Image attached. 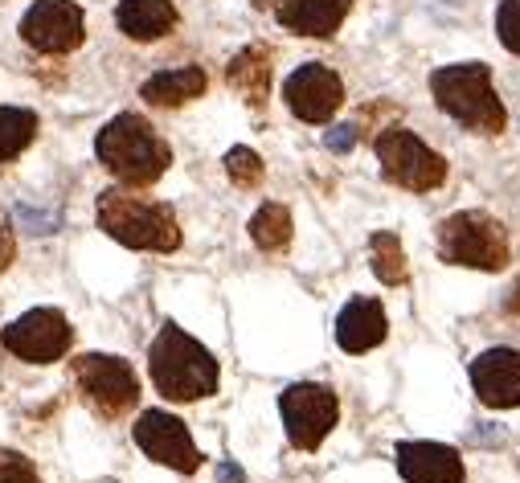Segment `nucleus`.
Masks as SVG:
<instances>
[{"instance_id": "1", "label": "nucleus", "mask_w": 520, "mask_h": 483, "mask_svg": "<svg viewBox=\"0 0 520 483\" xmlns=\"http://www.w3.org/2000/svg\"><path fill=\"white\" fill-rule=\"evenodd\" d=\"M148 373L168 402H201L209 393H218L222 381L213 353L177 324H164L160 336L152 340Z\"/></svg>"}, {"instance_id": "2", "label": "nucleus", "mask_w": 520, "mask_h": 483, "mask_svg": "<svg viewBox=\"0 0 520 483\" xmlns=\"http://www.w3.org/2000/svg\"><path fill=\"white\" fill-rule=\"evenodd\" d=\"M95 152H99V160H103V168L111 172V177L123 181V185H132V189L156 185L168 172V164H172L168 144L156 136V127L136 111L115 115L99 131Z\"/></svg>"}, {"instance_id": "3", "label": "nucleus", "mask_w": 520, "mask_h": 483, "mask_svg": "<svg viewBox=\"0 0 520 483\" xmlns=\"http://www.w3.org/2000/svg\"><path fill=\"white\" fill-rule=\"evenodd\" d=\"M430 95H435V103L467 131L500 136L508 123V111L492 86V70L484 62H459V66L435 70L430 74Z\"/></svg>"}, {"instance_id": "4", "label": "nucleus", "mask_w": 520, "mask_h": 483, "mask_svg": "<svg viewBox=\"0 0 520 483\" xmlns=\"http://www.w3.org/2000/svg\"><path fill=\"white\" fill-rule=\"evenodd\" d=\"M99 226L107 238L132 246V250H177L181 246V226L177 213H172L164 201H148L123 189H107L99 197Z\"/></svg>"}, {"instance_id": "5", "label": "nucleus", "mask_w": 520, "mask_h": 483, "mask_svg": "<svg viewBox=\"0 0 520 483\" xmlns=\"http://www.w3.org/2000/svg\"><path fill=\"white\" fill-rule=\"evenodd\" d=\"M439 254L451 267L504 271L508 267V230L484 209L451 213L439 226Z\"/></svg>"}, {"instance_id": "6", "label": "nucleus", "mask_w": 520, "mask_h": 483, "mask_svg": "<svg viewBox=\"0 0 520 483\" xmlns=\"http://www.w3.org/2000/svg\"><path fill=\"white\" fill-rule=\"evenodd\" d=\"M373 148H377L381 177L394 181L398 189L430 193V189H439L447 181V160L430 144H422L406 127H385Z\"/></svg>"}, {"instance_id": "7", "label": "nucleus", "mask_w": 520, "mask_h": 483, "mask_svg": "<svg viewBox=\"0 0 520 483\" xmlns=\"http://www.w3.org/2000/svg\"><path fill=\"white\" fill-rule=\"evenodd\" d=\"M74 381L82 389V398L103 418H119L140 402V377L123 357L82 353V357H74Z\"/></svg>"}, {"instance_id": "8", "label": "nucleus", "mask_w": 520, "mask_h": 483, "mask_svg": "<svg viewBox=\"0 0 520 483\" xmlns=\"http://www.w3.org/2000/svg\"><path fill=\"white\" fill-rule=\"evenodd\" d=\"M279 414H283V426H287V438L291 447L299 451H316L324 438L332 434L336 418H340V402L328 385H291L283 389L279 398Z\"/></svg>"}, {"instance_id": "9", "label": "nucleus", "mask_w": 520, "mask_h": 483, "mask_svg": "<svg viewBox=\"0 0 520 483\" xmlns=\"http://www.w3.org/2000/svg\"><path fill=\"white\" fill-rule=\"evenodd\" d=\"M70 340H74V328H70V320L58 312V307H33V312L13 320L9 328H0V344H5L13 357L29 361V365L62 361Z\"/></svg>"}, {"instance_id": "10", "label": "nucleus", "mask_w": 520, "mask_h": 483, "mask_svg": "<svg viewBox=\"0 0 520 483\" xmlns=\"http://www.w3.org/2000/svg\"><path fill=\"white\" fill-rule=\"evenodd\" d=\"M21 37L37 54H70L86 37V17L74 0H33L21 17Z\"/></svg>"}, {"instance_id": "11", "label": "nucleus", "mask_w": 520, "mask_h": 483, "mask_svg": "<svg viewBox=\"0 0 520 483\" xmlns=\"http://www.w3.org/2000/svg\"><path fill=\"white\" fill-rule=\"evenodd\" d=\"M136 447L160 463V467H172V471H181V475H193L201 467V451L193 447V438L185 430V422L177 414H168V410H144L136 418Z\"/></svg>"}, {"instance_id": "12", "label": "nucleus", "mask_w": 520, "mask_h": 483, "mask_svg": "<svg viewBox=\"0 0 520 483\" xmlns=\"http://www.w3.org/2000/svg\"><path fill=\"white\" fill-rule=\"evenodd\" d=\"M283 99H287V107H291L295 119H303V123H328L340 111V103H344V82L324 62H303L299 70L287 74Z\"/></svg>"}, {"instance_id": "13", "label": "nucleus", "mask_w": 520, "mask_h": 483, "mask_svg": "<svg viewBox=\"0 0 520 483\" xmlns=\"http://www.w3.org/2000/svg\"><path fill=\"white\" fill-rule=\"evenodd\" d=\"M471 389L492 410L520 406V353L516 348H488L471 361Z\"/></svg>"}, {"instance_id": "14", "label": "nucleus", "mask_w": 520, "mask_h": 483, "mask_svg": "<svg viewBox=\"0 0 520 483\" xmlns=\"http://www.w3.org/2000/svg\"><path fill=\"white\" fill-rule=\"evenodd\" d=\"M398 471L406 483H463V459L447 443H398Z\"/></svg>"}, {"instance_id": "15", "label": "nucleus", "mask_w": 520, "mask_h": 483, "mask_svg": "<svg viewBox=\"0 0 520 483\" xmlns=\"http://www.w3.org/2000/svg\"><path fill=\"white\" fill-rule=\"evenodd\" d=\"M389 332V320H385V307L369 295H357L340 307L336 316V344L344 348V353H369V348H377Z\"/></svg>"}, {"instance_id": "16", "label": "nucleus", "mask_w": 520, "mask_h": 483, "mask_svg": "<svg viewBox=\"0 0 520 483\" xmlns=\"http://www.w3.org/2000/svg\"><path fill=\"white\" fill-rule=\"evenodd\" d=\"M275 17L283 29H291L299 37L328 41L344 25V17H349V0H279Z\"/></svg>"}, {"instance_id": "17", "label": "nucleus", "mask_w": 520, "mask_h": 483, "mask_svg": "<svg viewBox=\"0 0 520 483\" xmlns=\"http://www.w3.org/2000/svg\"><path fill=\"white\" fill-rule=\"evenodd\" d=\"M115 21L132 41H160L177 29V9L172 0H119Z\"/></svg>"}, {"instance_id": "18", "label": "nucleus", "mask_w": 520, "mask_h": 483, "mask_svg": "<svg viewBox=\"0 0 520 483\" xmlns=\"http://www.w3.org/2000/svg\"><path fill=\"white\" fill-rule=\"evenodd\" d=\"M205 86H209V78H205L201 66H177V70L152 74V78L140 86V95H144V103H152V107H181V103H189V99H201Z\"/></svg>"}, {"instance_id": "19", "label": "nucleus", "mask_w": 520, "mask_h": 483, "mask_svg": "<svg viewBox=\"0 0 520 483\" xmlns=\"http://www.w3.org/2000/svg\"><path fill=\"white\" fill-rule=\"evenodd\" d=\"M271 62H275V58H271L267 46H246L242 54H234V62H230V70H226L230 86H234L238 95H246L254 107H263L267 95H271V74H275Z\"/></svg>"}, {"instance_id": "20", "label": "nucleus", "mask_w": 520, "mask_h": 483, "mask_svg": "<svg viewBox=\"0 0 520 483\" xmlns=\"http://www.w3.org/2000/svg\"><path fill=\"white\" fill-rule=\"evenodd\" d=\"M37 136V115L29 107H0V164L21 156Z\"/></svg>"}, {"instance_id": "21", "label": "nucleus", "mask_w": 520, "mask_h": 483, "mask_svg": "<svg viewBox=\"0 0 520 483\" xmlns=\"http://www.w3.org/2000/svg\"><path fill=\"white\" fill-rule=\"evenodd\" d=\"M369 246H373V275H377L385 287H402V283L410 279V267H406V250H402L398 234L381 230V234H373Z\"/></svg>"}, {"instance_id": "22", "label": "nucleus", "mask_w": 520, "mask_h": 483, "mask_svg": "<svg viewBox=\"0 0 520 483\" xmlns=\"http://www.w3.org/2000/svg\"><path fill=\"white\" fill-rule=\"evenodd\" d=\"M250 238L263 250H283L291 242V213L279 201L258 205V213L250 217Z\"/></svg>"}, {"instance_id": "23", "label": "nucleus", "mask_w": 520, "mask_h": 483, "mask_svg": "<svg viewBox=\"0 0 520 483\" xmlns=\"http://www.w3.org/2000/svg\"><path fill=\"white\" fill-rule=\"evenodd\" d=\"M226 177H230L238 189H254V185H263V177H267L263 156L250 152V148H230V152H226Z\"/></svg>"}, {"instance_id": "24", "label": "nucleus", "mask_w": 520, "mask_h": 483, "mask_svg": "<svg viewBox=\"0 0 520 483\" xmlns=\"http://www.w3.org/2000/svg\"><path fill=\"white\" fill-rule=\"evenodd\" d=\"M496 33H500V46L520 54V0H504L500 13H496Z\"/></svg>"}, {"instance_id": "25", "label": "nucleus", "mask_w": 520, "mask_h": 483, "mask_svg": "<svg viewBox=\"0 0 520 483\" xmlns=\"http://www.w3.org/2000/svg\"><path fill=\"white\" fill-rule=\"evenodd\" d=\"M0 483H41V475H37V467L21 451L0 447Z\"/></svg>"}, {"instance_id": "26", "label": "nucleus", "mask_w": 520, "mask_h": 483, "mask_svg": "<svg viewBox=\"0 0 520 483\" xmlns=\"http://www.w3.org/2000/svg\"><path fill=\"white\" fill-rule=\"evenodd\" d=\"M324 144H328V152H336V156L353 152V148H357V127H353V123H336L328 136H324Z\"/></svg>"}, {"instance_id": "27", "label": "nucleus", "mask_w": 520, "mask_h": 483, "mask_svg": "<svg viewBox=\"0 0 520 483\" xmlns=\"http://www.w3.org/2000/svg\"><path fill=\"white\" fill-rule=\"evenodd\" d=\"M13 254H17V238H13V226H9V217L0 213V271L13 262Z\"/></svg>"}, {"instance_id": "28", "label": "nucleus", "mask_w": 520, "mask_h": 483, "mask_svg": "<svg viewBox=\"0 0 520 483\" xmlns=\"http://www.w3.org/2000/svg\"><path fill=\"white\" fill-rule=\"evenodd\" d=\"M218 479H222V483H246V475H242L238 463H222V467H218Z\"/></svg>"}, {"instance_id": "29", "label": "nucleus", "mask_w": 520, "mask_h": 483, "mask_svg": "<svg viewBox=\"0 0 520 483\" xmlns=\"http://www.w3.org/2000/svg\"><path fill=\"white\" fill-rule=\"evenodd\" d=\"M508 312H512V316H520V287H516V291H512V299H508Z\"/></svg>"}, {"instance_id": "30", "label": "nucleus", "mask_w": 520, "mask_h": 483, "mask_svg": "<svg viewBox=\"0 0 520 483\" xmlns=\"http://www.w3.org/2000/svg\"><path fill=\"white\" fill-rule=\"evenodd\" d=\"M254 5H258V9H267V5H271V0H254Z\"/></svg>"}]
</instances>
